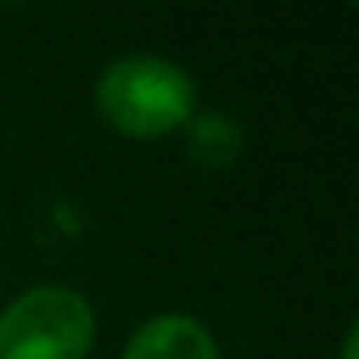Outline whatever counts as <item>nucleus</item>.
<instances>
[{
  "mask_svg": "<svg viewBox=\"0 0 359 359\" xmlns=\"http://www.w3.org/2000/svg\"><path fill=\"white\" fill-rule=\"evenodd\" d=\"M97 106L123 135L148 140L191 123L195 81L165 55H123L97 76Z\"/></svg>",
  "mask_w": 359,
  "mask_h": 359,
  "instance_id": "obj_1",
  "label": "nucleus"
},
{
  "mask_svg": "<svg viewBox=\"0 0 359 359\" xmlns=\"http://www.w3.org/2000/svg\"><path fill=\"white\" fill-rule=\"evenodd\" d=\"M89 346L93 309L72 287H30L0 313V359H85Z\"/></svg>",
  "mask_w": 359,
  "mask_h": 359,
  "instance_id": "obj_2",
  "label": "nucleus"
},
{
  "mask_svg": "<svg viewBox=\"0 0 359 359\" xmlns=\"http://www.w3.org/2000/svg\"><path fill=\"white\" fill-rule=\"evenodd\" d=\"M123 359H220V351L208 325L182 313H165V317L144 321L131 334Z\"/></svg>",
  "mask_w": 359,
  "mask_h": 359,
  "instance_id": "obj_3",
  "label": "nucleus"
},
{
  "mask_svg": "<svg viewBox=\"0 0 359 359\" xmlns=\"http://www.w3.org/2000/svg\"><path fill=\"white\" fill-rule=\"evenodd\" d=\"M187 152L208 169H224L241 152V127L224 114H199V118H191Z\"/></svg>",
  "mask_w": 359,
  "mask_h": 359,
  "instance_id": "obj_4",
  "label": "nucleus"
},
{
  "mask_svg": "<svg viewBox=\"0 0 359 359\" xmlns=\"http://www.w3.org/2000/svg\"><path fill=\"white\" fill-rule=\"evenodd\" d=\"M355 342H359V325L346 330V342H342V359H355Z\"/></svg>",
  "mask_w": 359,
  "mask_h": 359,
  "instance_id": "obj_5",
  "label": "nucleus"
}]
</instances>
